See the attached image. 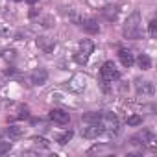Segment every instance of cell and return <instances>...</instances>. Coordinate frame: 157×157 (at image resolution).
Instances as JSON below:
<instances>
[{"mask_svg": "<svg viewBox=\"0 0 157 157\" xmlns=\"http://www.w3.org/2000/svg\"><path fill=\"white\" fill-rule=\"evenodd\" d=\"M100 76H102V80H104L105 83H111V82L118 80L120 72H118V68L115 67L113 61H105V63L102 65V68H100Z\"/></svg>", "mask_w": 157, "mask_h": 157, "instance_id": "obj_3", "label": "cell"}, {"mask_svg": "<svg viewBox=\"0 0 157 157\" xmlns=\"http://www.w3.org/2000/svg\"><path fill=\"white\" fill-rule=\"evenodd\" d=\"M46 80H48V72H46L44 68H35V70L30 74V82H32L33 85H43Z\"/></svg>", "mask_w": 157, "mask_h": 157, "instance_id": "obj_4", "label": "cell"}, {"mask_svg": "<svg viewBox=\"0 0 157 157\" xmlns=\"http://www.w3.org/2000/svg\"><path fill=\"white\" fill-rule=\"evenodd\" d=\"M98 120H100V113H87V115H83V122H87V124H98Z\"/></svg>", "mask_w": 157, "mask_h": 157, "instance_id": "obj_15", "label": "cell"}, {"mask_svg": "<svg viewBox=\"0 0 157 157\" xmlns=\"http://www.w3.org/2000/svg\"><path fill=\"white\" fill-rule=\"evenodd\" d=\"M37 44H39V48H41L44 54H50V52H54V48H56V41L50 39V37H39V39H37Z\"/></svg>", "mask_w": 157, "mask_h": 157, "instance_id": "obj_7", "label": "cell"}, {"mask_svg": "<svg viewBox=\"0 0 157 157\" xmlns=\"http://www.w3.org/2000/svg\"><path fill=\"white\" fill-rule=\"evenodd\" d=\"M100 133H102L100 124H89V126L83 129V137H87V139H94V137H98Z\"/></svg>", "mask_w": 157, "mask_h": 157, "instance_id": "obj_11", "label": "cell"}, {"mask_svg": "<svg viewBox=\"0 0 157 157\" xmlns=\"http://www.w3.org/2000/svg\"><path fill=\"white\" fill-rule=\"evenodd\" d=\"M93 50H94V44H93V41H89V39H83V41L80 43V50H78V52L89 57V56L93 54Z\"/></svg>", "mask_w": 157, "mask_h": 157, "instance_id": "obj_12", "label": "cell"}, {"mask_svg": "<svg viewBox=\"0 0 157 157\" xmlns=\"http://www.w3.org/2000/svg\"><path fill=\"white\" fill-rule=\"evenodd\" d=\"M13 2H21V0H13Z\"/></svg>", "mask_w": 157, "mask_h": 157, "instance_id": "obj_26", "label": "cell"}, {"mask_svg": "<svg viewBox=\"0 0 157 157\" xmlns=\"http://www.w3.org/2000/svg\"><path fill=\"white\" fill-rule=\"evenodd\" d=\"M102 131H109V133H117L118 131V118L113 115V113H104L100 115V120H98Z\"/></svg>", "mask_w": 157, "mask_h": 157, "instance_id": "obj_2", "label": "cell"}, {"mask_svg": "<svg viewBox=\"0 0 157 157\" xmlns=\"http://www.w3.org/2000/svg\"><path fill=\"white\" fill-rule=\"evenodd\" d=\"M148 30H150V37H157V21H155V19H151V21H150Z\"/></svg>", "mask_w": 157, "mask_h": 157, "instance_id": "obj_19", "label": "cell"}, {"mask_svg": "<svg viewBox=\"0 0 157 157\" xmlns=\"http://www.w3.org/2000/svg\"><path fill=\"white\" fill-rule=\"evenodd\" d=\"M137 63H139V67H140L142 70H148V68L151 67V59H150L146 54H140L139 59H137Z\"/></svg>", "mask_w": 157, "mask_h": 157, "instance_id": "obj_14", "label": "cell"}, {"mask_svg": "<svg viewBox=\"0 0 157 157\" xmlns=\"http://www.w3.org/2000/svg\"><path fill=\"white\" fill-rule=\"evenodd\" d=\"M104 8H105V10H104V15H105L109 21H111V19H117V8H111L109 4L104 6Z\"/></svg>", "mask_w": 157, "mask_h": 157, "instance_id": "obj_16", "label": "cell"}, {"mask_svg": "<svg viewBox=\"0 0 157 157\" xmlns=\"http://www.w3.org/2000/svg\"><path fill=\"white\" fill-rule=\"evenodd\" d=\"M111 2V0H89V4L93 6V8H104V6H107Z\"/></svg>", "mask_w": 157, "mask_h": 157, "instance_id": "obj_20", "label": "cell"}, {"mask_svg": "<svg viewBox=\"0 0 157 157\" xmlns=\"http://www.w3.org/2000/svg\"><path fill=\"white\" fill-rule=\"evenodd\" d=\"M50 118H52L54 122H57V124H67V122L70 120L68 113L63 111V109H52V111H50Z\"/></svg>", "mask_w": 157, "mask_h": 157, "instance_id": "obj_8", "label": "cell"}, {"mask_svg": "<svg viewBox=\"0 0 157 157\" xmlns=\"http://www.w3.org/2000/svg\"><path fill=\"white\" fill-rule=\"evenodd\" d=\"M85 83H87L85 76L78 74V76H74L72 80L68 82V89H70V91H76V93H80V91H83V89H85Z\"/></svg>", "mask_w": 157, "mask_h": 157, "instance_id": "obj_6", "label": "cell"}, {"mask_svg": "<svg viewBox=\"0 0 157 157\" xmlns=\"http://www.w3.org/2000/svg\"><path fill=\"white\" fill-rule=\"evenodd\" d=\"M32 140H33V142H37V144H41L43 148H46V146H48V140H46V139H43V137H33Z\"/></svg>", "mask_w": 157, "mask_h": 157, "instance_id": "obj_23", "label": "cell"}, {"mask_svg": "<svg viewBox=\"0 0 157 157\" xmlns=\"http://www.w3.org/2000/svg\"><path fill=\"white\" fill-rule=\"evenodd\" d=\"M11 150V142H0V155H4Z\"/></svg>", "mask_w": 157, "mask_h": 157, "instance_id": "obj_21", "label": "cell"}, {"mask_svg": "<svg viewBox=\"0 0 157 157\" xmlns=\"http://www.w3.org/2000/svg\"><path fill=\"white\" fill-rule=\"evenodd\" d=\"M72 135H74L72 131H65L63 135H59V137H57V142H59V144H67V142L72 139Z\"/></svg>", "mask_w": 157, "mask_h": 157, "instance_id": "obj_18", "label": "cell"}, {"mask_svg": "<svg viewBox=\"0 0 157 157\" xmlns=\"http://www.w3.org/2000/svg\"><path fill=\"white\" fill-rule=\"evenodd\" d=\"M74 59H76L78 63H80V65H85V63L89 61V57H87V56H83V54H80V52H78V54L74 56Z\"/></svg>", "mask_w": 157, "mask_h": 157, "instance_id": "obj_22", "label": "cell"}, {"mask_svg": "<svg viewBox=\"0 0 157 157\" xmlns=\"http://www.w3.org/2000/svg\"><path fill=\"white\" fill-rule=\"evenodd\" d=\"M137 93H139V96H153V93H155V87H153V83L151 82H137Z\"/></svg>", "mask_w": 157, "mask_h": 157, "instance_id": "obj_5", "label": "cell"}, {"mask_svg": "<svg viewBox=\"0 0 157 157\" xmlns=\"http://www.w3.org/2000/svg\"><path fill=\"white\" fill-rule=\"evenodd\" d=\"M118 57H120V61H122V65H124V67H131V65L135 63L133 52H131V50H128V48H120V50H118Z\"/></svg>", "mask_w": 157, "mask_h": 157, "instance_id": "obj_9", "label": "cell"}, {"mask_svg": "<svg viewBox=\"0 0 157 157\" xmlns=\"http://www.w3.org/2000/svg\"><path fill=\"white\" fill-rule=\"evenodd\" d=\"M142 35V28H140V13L135 11L128 17L126 24H124V37L126 39H140Z\"/></svg>", "mask_w": 157, "mask_h": 157, "instance_id": "obj_1", "label": "cell"}, {"mask_svg": "<svg viewBox=\"0 0 157 157\" xmlns=\"http://www.w3.org/2000/svg\"><path fill=\"white\" fill-rule=\"evenodd\" d=\"M6 135H8L10 139H19V137L24 135V129H22V128H17V126H10V128L6 129Z\"/></svg>", "mask_w": 157, "mask_h": 157, "instance_id": "obj_13", "label": "cell"}, {"mask_svg": "<svg viewBox=\"0 0 157 157\" xmlns=\"http://www.w3.org/2000/svg\"><path fill=\"white\" fill-rule=\"evenodd\" d=\"M82 28H83L87 33H98V32H100V26H98V22H96L94 19H85V21L82 22Z\"/></svg>", "mask_w": 157, "mask_h": 157, "instance_id": "obj_10", "label": "cell"}, {"mask_svg": "<svg viewBox=\"0 0 157 157\" xmlns=\"http://www.w3.org/2000/svg\"><path fill=\"white\" fill-rule=\"evenodd\" d=\"M26 2H28V4H32V6H33V4H37V2H39V0H26Z\"/></svg>", "mask_w": 157, "mask_h": 157, "instance_id": "obj_25", "label": "cell"}, {"mask_svg": "<svg viewBox=\"0 0 157 157\" xmlns=\"http://www.w3.org/2000/svg\"><path fill=\"white\" fill-rule=\"evenodd\" d=\"M4 57H6V59H13V57H15V52H13V50H6V52H4Z\"/></svg>", "mask_w": 157, "mask_h": 157, "instance_id": "obj_24", "label": "cell"}, {"mask_svg": "<svg viewBox=\"0 0 157 157\" xmlns=\"http://www.w3.org/2000/svg\"><path fill=\"white\" fill-rule=\"evenodd\" d=\"M128 124L129 126H139V124H142V117L140 115H129L128 117Z\"/></svg>", "mask_w": 157, "mask_h": 157, "instance_id": "obj_17", "label": "cell"}]
</instances>
